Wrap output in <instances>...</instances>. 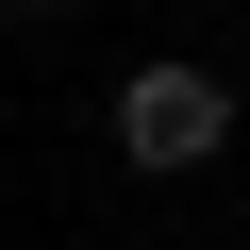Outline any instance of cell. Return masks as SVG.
Masks as SVG:
<instances>
[{
    "label": "cell",
    "instance_id": "6da1fadb",
    "mask_svg": "<svg viewBox=\"0 0 250 250\" xmlns=\"http://www.w3.org/2000/svg\"><path fill=\"white\" fill-rule=\"evenodd\" d=\"M117 150H134V167L233 150V83H217V67H134V83H117Z\"/></svg>",
    "mask_w": 250,
    "mask_h": 250
},
{
    "label": "cell",
    "instance_id": "7a4b0ae2",
    "mask_svg": "<svg viewBox=\"0 0 250 250\" xmlns=\"http://www.w3.org/2000/svg\"><path fill=\"white\" fill-rule=\"evenodd\" d=\"M0 17H67V0H0Z\"/></svg>",
    "mask_w": 250,
    "mask_h": 250
}]
</instances>
